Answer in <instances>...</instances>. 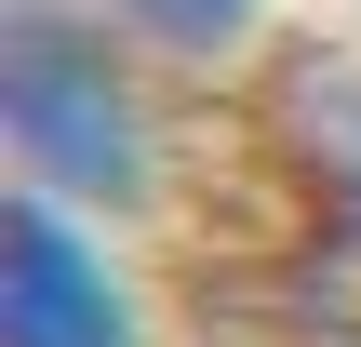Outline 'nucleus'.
Returning a JSON list of instances; mask_svg holds the SVG:
<instances>
[{"instance_id":"nucleus-2","label":"nucleus","mask_w":361,"mask_h":347,"mask_svg":"<svg viewBox=\"0 0 361 347\" xmlns=\"http://www.w3.org/2000/svg\"><path fill=\"white\" fill-rule=\"evenodd\" d=\"M0 347H147V294L107 227L40 187L0 201Z\"/></svg>"},{"instance_id":"nucleus-4","label":"nucleus","mask_w":361,"mask_h":347,"mask_svg":"<svg viewBox=\"0 0 361 347\" xmlns=\"http://www.w3.org/2000/svg\"><path fill=\"white\" fill-rule=\"evenodd\" d=\"M121 40H147V53H174V67H214V53H241L255 40V13L268 0H94Z\"/></svg>"},{"instance_id":"nucleus-1","label":"nucleus","mask_w":361,"mask_h":347,"mask_svg":"<svg viewBox=\"0 0 361 347\" xmlns=\"http://www.w3.org/2000/svg\"><path fill=\"white\" fill-rule=\"evenodd\" d=\"M0 134H13V187L121 227L161 201V120L134 80V40L94 0H13L0 27Z\"/></svg>"},{"instance_id":"nucleus-3","label":"nucleus","mask_w":361,"mask_h":347,"mask_svg":"<svg viewBox=\"0 0 361 347\" xmlns=\"http://www.w3.org/2000/svg\"><path fill=\"white\" fill-rule=\"evenodd\" d=\"M295 160H308L322 227L361 254V67H322V80L295 94Z\"/></svg>"}]
</instances>
